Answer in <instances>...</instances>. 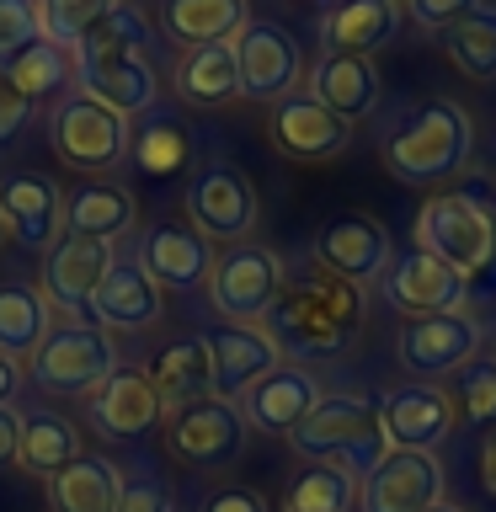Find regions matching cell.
<instances>
[{"instance_id": "obj_41", "label": "cell", "mask_w": 496, "mask_h": 512, "mask_svg": "<svg viewBox=\"0 0 496 512\" xmlns=\"http://www.w3.org/2000/svg\"><path fill=\"white\" fill-rule=\"evenodd\" d=\"M43 38V16L38 0H0V59L22 54L27 43Z\"/></svg>"}, {"instance_id": "obj_44", "label": "cell", "mask_w": 496, "mask_h": 512, "mask_svg": "<svg viewBox=\"0 0 496 512\" xmlns=\"http://www.w3.org/2000/svg\"><path fill=\"white\" fill-rule=\"evenodd\" d=\"M118 512H176V507H171V491L155 475H134V480H123Z\"/></svg>"}, {"instance_id": "obj_27", "label": "cell", "mask_w": 496, "mask_h": 512, "mask_svg": "<svg viewBox=\"0 0 496 512\" xmlns=\"http://www.w3.org/2000/svg\"><path fill=\"white\" fill-rule=\"evenodd\" d=\"M400 0H336L320 22V38H326V54H374V48L395 43L400 32Z\"/></svg>"}, {"instance_id": "obj_36", "label": "cell", "mask_w": 496, "mask_h": 512, "mask_svg": "<svg viewBox=\"0 0 496 512\" xmlns=\"http://www.w3.org/2000/svg\"><path fill=\"white\" fill-rule=\"evenodd\" d=\"M443 48L470 80H496V6H480L459 27H448Z\"/></svg>"}, {"instance_id": "obj_6", "label": "cell", "mask_w": 496, "mask_h": 512, "mask_svg": "<svg viewBox=\"0 0 496 512\" xmlns=\"http://www.w3.org/2000/svg\"><path fill=\"white\" fill-rule=\"evenodd\" d=\"M256 219H262L256 187L240 166H230V160H208V166L187 182V224L208 240V246H240V240H251Z\"/></svg>"}, {"instance_id": "obj_4", "label": "cell", "mask_w": 496, "mask_h": 512, "mask_svg": "<svg viewBox=\"0 0 496 512\" xmlns=\"http://www.w3.org/2000/svg\"><path fill=\"white\" fill-rule=\"evenodd\" d=\"M288 443H294V454L315 459V464H342L358 480L390 454L379 400H363V395H320V406L288 432Z\"/></svg>"}, {"instance_id": "obj_5", "label": "cell", "mask_w": 496, "mask_h": 512, "mask_svg": "<svg viewBox=\"0 0 496 512\" xmlns=\"http://www.w3.org/2000/svg\"><path fill=\"white\" fill-rule=\"evenodd\" d=\"M283 256L272 246H256V240H240V246H224L214 256V272H208V299L214 310L230 320V326H262L267 310L283 294Z\"/></svg>"}, {"instance_id": "obj_50", "label": "cell", "mask_w": 496, "mask_h": 512, "mask_svg": "<svg viewBox=\"0 0 496 512\" xmlns=\"http://www.w3.org/2000/svg\"><path fill=\"white\" fill-rule=\"evenodd\" d=\"M0 246H6V219H0Z\"/></svg>"}, {"instance_id": "obj_7", "label": "cell", "mask_w": 496, "mask_h": 512, "mask_svg": "<svg viewBox=\"0 0 496 512\" xmlns=\"http://www.w3.org/2000/svg\"><path fill=\"white\" fill-rule=\"evenodd\" d=\"M240 448H246V416H240L235 400L203 395V400H187V406L166 411V454L176 464L219 470V464H230L240 454Z\"/></svg>"}, {"instance_id": "obj_49", "label": "cell", "mask_w": 496, "mask_h": 512, "mask_svg": "<svg viewBox=\"0 0 496 512\" xmlns=\"http://www.w3.org/2000/svg\"><path fill=\"white\" fill-rule=\"evenodd\" d=\"M427 512H464V507H454V502L443 496V502H438V507H427Z\"/></svg>"}, {"instance_id": "obj_18", "label": "cell", "mask_w": 496, "mask_h": 512, "mask_svg": "<svg viewBox=\"0 0 496 512\" xmlns=\"http://www.w3.org/2000/svg\"><path fill=\"white\" fill-rule=\"evenodd\" d=\"M320 379L310 374V368H299V363H278L267 379H256L246 395L235 400L240 416H246V427L256 432H272V438H288L304 416H310L320 406Z\"/></svg>"}, {"instance_id": "obj_8", "label": "cell", "mask_w": 496, "mask_h": 512, "mask_svg": "<svg viewBox=\"0 0 496 512\" xmlns=\"http://www.w3.org/2000/svg\"><path fill=\"white\" fill-rule=\"evenodd\" d=\"M48 139H54V155L64 160V166L91 171V176L123 166V160H128V144H134V134H128V118H118V112H107V107H96L91 96H80V91L64 96V102L54 107Z\"/></svg>"}, {"instance_id": "obj_10", "label": "cell", "mask_w": 496, "mask_h": 512, "mask_svg": "<svg viewBox=\"0 0 496 512\" xmlns=\"http://www.w3.org/2000/svg\"><path fill=\"white\" fill-rule=\"evenodd\" d=\"M75 86H80V96H91L96 107L118 112L128 123L160 102V80H155L150 59L118 54V48H96V43L75 48Z\"/></svg>"}, {"instance_id": "obj_30", "label": "cell", "mask_w": 496, "mask_h": 512, "mask_svg": "<svg viewBox=\"0 0 496 512\" xmlns=\"http://www.w3.org/2000/svg\"><path fill=\"white\" fill-rule=\"evenodd\" d=\"M144 374H150V384L160 390V400H166V411L214 395V358H208L203 336H187V342H171L166 352H155V363L144 368Z\"/></svg>"}, {"instance_id": "obj_43", "label": "cell", "mask_w": 496, "mask_h": 512, "mask_svg": "<svg viewBox=\"0 0 496 512\" xmlns=\"http://www.w3.org/2000/svg\"><path fill=\"white\" fill-rule=\"evenodd\" d=\"M32 118V102H27V91L16 86V75H11V59H0V144H11L16 134L27 128Z\"/></svg>"}, {"instance_id": "obj_16", "label": "cell", "mask_w": 496, "mask_h": 512, "mask_svg": "<svg viewBox=\"0 0 496 512\" xmlns=\"http://www.w3.org/2000/svg\"><path fill=\"white\" fill-rule=\"evenodd\" d=\"M379 422H384V443L390 448L438 454V443L459 427V416L443 384H395L379 400Z\"/></svg>"}, {"instance_id": "obj_9", "label": "cell", "mask_w": 496, "mask_h": 512, "mask_svg": "<svg viewBox=\"0 0 496 512\" xmlns=\"http://www.w3.org/2000/svg\"><path fill=\"white\" fill-rule=\"evenodd\" d=\"M27 368L54 395H96V384L118 368V342L102 326H64L43 336V347L27 358Z\"/></svg>"}, {"instance_id": "obj_35", "label": "cell", "mask_w": 496, "mask_h": 512, "mask_svg": "<svg viewBox=\"0 0 496 512\" xmlns=\"http://www.w3.org/2000/svg\"><path fill=\"white\" fill-rule=\"evenodd\" d=\"M358 507V475L342 464H315L288 486V512H352Z\"/></svg>"}, {"instance_id": "obj_14", "label": "cell", "mask_w": 496, "mask_h": 512, "mask_svg": "<svg viewBox=\"0 0 496 512\" xmlns=\"http://www.w3.org/2000/svg\"><path fill=\"white\" fill-rule=\"evenodd\" d=\"M390 262H395L390 230L368 214H342V219L320 224V235H315V267H326L331 278H342L352 288L379 283Z\"/></svg>"}, {"instance_id": "obj_39", "label": "cell", "mask_w": 496, "mask_h": 512, "mask_svg": "<svg viewBox=\"0 0 496 512\" xmlns=\"http://www.w3.org/2000/svg\"><path fill=\"white\" fill-rule=\"evenodd\" d=\"M128 155H134V166L144 176H171V171L187 166V134L171 118H155V123H144L139 134H134Z\"/></svg>"}, {"instance_id": "obj_45", "label": "cell", "mask_w": 496, "mask_h": 512, "mask_svg": "<svg viewBox=\"0 0 496 512\" xmlns=\"http://www.w3.org/2000/svg\"><path fill=\"white\" fill-rule=\"evenodd\" d=\"M198 512H272V507H267V496L251 491V486H219L214 496H203Z\"/></svg>"}, {"instance_id": "obj_40", "label": "cell", "mask_w": 496, "mask_h": 512, "mask_svg": "<svg viewBox=\"0 0 496 512\" xmlns=\"http://www.w3.org/2000/svg\"><path fill=\"white\" fill-rule=\"evenodd\" d=\"M86 43L118 48V54H144V48H150V16H144L139 6H128V0H118V6L96 22V32H91Z\"/></svg>"}, {"instance_id": "obj_38", "label": "cell", "mask_w": 496, "mask_h": 512, "mask_svg": "<svg viewBox=\"0 0 496 512\" xmlns=\"http://www.w3.org/2000/svg\"><path fill=\"white\" fill-rule=\"evenodd\" d=\"M118 6V0H38V16H43V38L59 43V48H75L96 32V22Z\"/></svg>"}, {"instance_id": "obj_48", "label": "cell", "mask_w": 496, "mask_h": 512, "mask_svg": "<svg viewBox=\"0 0 496 512\" xmlns=\"http://www.w3.org/2000/svg\"><path fill=\"white\" fill-rule=\"evenodd\" d=\"M16 384H22V363H11V358H0V406H11V395H16Z\"/></svg>"}, {"instance_id": "obj_17", "label": "cell", "mask_w": 496, "mask_h": 512, "mask_svg": "<svg viewBox=\"0 0 496 512\" xmlns=\"http://www.w3.org/2000/svg\"><path fill=\"white\" fill-rule=\"evenodd\" d=\"M379 283H384V299H390L406 320L443 315V310H470V283H464L454 267H443L438 256H427V251L395 256Z\"/></svg>"}, {"instance_id": "obj_15", "label": "cell", "mask_w": 496, "mask_h": 512, "mask_svg": "<svg viewBox=\"0 0 496 512\" xmlns=\"http://www.w3.org/2000/svg\"><path fill=\"white\" fill-rule=\"evenodd\" d=\"M112 262H118V246H112V240L59 235L43 256L38 294L48 304H59L64 315H80V310H91V299H96V288H102V278L112 272Z\"/></svg>"}, {"instance_id": "obj_22", "label": "cell", "mask_w": 496, "mask_h": 512, "mask_svg": "<svg viewBox=\"0 0 496 512\" xmlns=\"http://www.w3.org/2000/svg\"><path fill=\"white\" fill-rule=\"evenodd\" d=\"M86 406H91V427L107 432V438H139V432H150L166 416V400L150 384V374L123 368V363L96 384V395H86Z\"/></svg>"}, {"instance_id": "obj_11", "label": "cell", "mask_w": 496, "mask_h": 512, "mask_svg": "<svg viewBox=\"0 0 496 512\" xmlns=\"http://www.w3.org/2000/svg\"><path fill=\"white\" fill-rule=\"evenodd\" d=\"M235 64H240V96H246V102H267V107H278L283 96H294L299 75H304L294 32L283 22H256V16L235 38Z\"/></svg>"}, {"instance_id": "obj_29", "label": "cell", "mask_w": 496, "mask_h": 512, "mask_svg": "<svg viewBox=\"0 0 496 512\" xmlns=\"http://www.w3.org/2000/svg\"><path fill=\"white\" fill-rule=\"evenodd\" d=\"M176 96L192 107H230L240 96V64H235V43H208V48H187L176 64Z\"/></svg>"}, {"instance_id": "obj_1", "label": "cell", "mask_w": 496, "mask_h": 512, "mask_svg": "<svg viewBox=\"0 0 496 512\" xmlns=\"http://www.w3.org/2000/svg\"><path fill=\"white\" fill-rule=\"evenodd\" d=\"M262 331L278 342L283 363L304 368L315 358H336V352H347L363 331V288L331 278L326 267L283 278V294L267 310Z\"/></svg>"}, {"instance_id": "obj_19", "label": "cell", "mask_w": 496, "mask_h": 512, "mask_svg": "<svg viewBox=\"0 0 496 512\" xmlns=\"http://www.w3.org/2000/svg\"><path fill=\"white\" fill-rule=\"evenodd\" d=\"M139 267L155 278V288L166 294H192V288H208V272H214V246L192 230V224H150L139 235Z\"/></svg>"}, {"instance_id": "obj_21", "label": "cell", "mask_w": 496, "mask_h": 512, "mask_svg": "<svg viewBox=\"0 0 496 512\" xmlns=\"http://www.w3.org/2000/svg\"><path fill=\"white\" fill-rule=\"evenodd\" d=\"M267 134L288 160H331V155L347 150L352 123H342L331 107H320L310 91H294V96H283V102L272 107Z\"/></svg>"}, {"instance_id": "obj_28", "label": "cell", "mask_w": 496, "mask_h": 512, "mask_svg": "<svg viewBox=\"0 0 496 512\" xmlns=\"http://www.w3.org/2000/svg\"><path fill=\"white\" fill-rule=\"evenodd\" d=\"M118 496H123V470L107 454H80L48 480V507L54 512H118Z\"/></svg>"}, {"instance_id": "obj_31", "label": "cell", "mask_w": 496, "mask_h": 512, "mask_svg": "<svg viewBox=\"0 0 496 512\" xmlns=\"http://www.w3.org/2000/svg\"><path fill=\"white\" fill-rule=\"evenodd\" d=\"M80 454H86V448H80V427L70 422V416L22 411V454H16V464H22L27 475L54 480L64 464H75Z\"/></svg>"}, {"instance_id": "obj_13", "label": "cell", "mask_w": 496, "mask_h": 512, "mask_svg": "<svg viewBox=\"0 0 496 512\" xmlns=\"http://www.w3.org/2000/svg\"><path fill=\"white\" fill-rule=\"evenodd\" d=\"M438 502H443V464H438V454L390 448V454L358 480V512H427Z\"/></svg>"}, {"instance_id": "obj_37", "label": "cell", "mask_w": 496, "mask_h": 512, "mask_svg": "<svg viewBox=\"0 0 496 512\" xmlns=\"http://www.w3.org/2000/svg\"><path fill=\"white\" fill-rule=\"evenodd\" d=\"M448 400H454V416L464 427H491L496 422V358L475 352L459 374H448Z\"/></svg>"}, {"instance_id": "obj_20", "label": "cell", "mask_w": 496, "mask_h": 512, "mask_svg": "<svg viewBox=\"0 0 496 512\" xmlns=\"http://www.w3.org/2000/svg\"><path fill=\"white\" fill-rule=\"evenodd\" d=\"M0 219H6V235L27 251H48L64 235V192L54 176H6L0 182Z\"/></svg>"}, {"instance_id": "obj_2", "label": "cell", "mask_w": 496, "mask_h": 512, "mask_svg": "<svg viewBox=\"0 0 496 512\" xmlns=\"http://www.w3.org/2000/svg\"><path fill=\"white\" fill-rule=\"evenodd\" d=\"M416 251L454 267L470 299H496V182L432 192L416 214Z\"/></svg>"}, {"instance_id": "obj_42", "label": "cell", "mask_w": 496, "mask_h": 512, "mask_svg": "<svg viewBox=\"0 0 496 512\" xmlns=\"http://www.w3.org/2000/svg\"><path fill=\"white\" fill-rule=\"evenodd\" d=\"M480 6H486V0H400V11H406L416 27H427V32L459 27L464 16H475Z\"/></svg>"}, {"instance_id": "obj_12", "label": "cell", "mask_w": 496, "mask_h": 512, "mask_svg": "<svg viewBox=\"0 0 496 512\" xmlns=\"http://www.w3.org/2000/svg\"><path fill=\"white\" fill-rule=\"evenodd\" d=\"M475 352H480V320L470 310H443V315L406 320L400 336H395V358L416 379L459 374Z\"/></svg>"}, {"instance_id": "obj_34", "label": "cell", "mask_w": 496, "mask_h": 512, "mask_svg": "<svg viewBox=\"0 0 496 512\" xmlns=\"http://www.w3.org/2000/svg\"><path fill=\"white\" fill-rule=\"evenodd\" d=\"M11 75H16V86L27 91V102L38 107V102L59 96L75 80V54L59 48V43H48V38H38V43H27L22 54H11Z\"/></svg>"}, {"instance_id": "obj_47", "label": "cell", "mask_w": 496, "mask_h": 512, "mask_svg": "<svg viewBox=\"0 0 496 512\" xmlns=\"http://www.w3.org/2000/svg\"><path fill=\"white\" fill-rule=\"evenodd\" d=\"M480 486L496 496V427L486 432V443H480Z\"/></svg>"}, {"instance_id": "obj_51", "label": "cell", "mask_w": 496, "mask_h": 512, "mask_svg": "<svg viewBox=\"0 0 496 512\" xmlns=\"http://www.w3.org/2000/svg\"><path fill=\"white\" fill-rule=\"evenodd\" d=\"M310 6H336V0H310Z\"/></svg>"}, {"instance_id": "obj_25", "label": "cell", "mask_w": 496, "mask_h": 512, "mask_svg": "<svg viewBox=\"0 0 496 512\" xmlns=\"http://www.w3.org/2000/svg\"><path fill=\"white\" fill-rule=\"evenodd\" d=\"M384 80L374 70V59L363 54H320L310 64V96L320 107H331L342 123H358L379 107Z\"/></svg>"}, {"instance_id": "obj_24", "label": "cell", "mask_w": 496, "mask_h": 512, "mask_svg": "<svg viewBox=\"0 0 496 512\" xmlns=\"http://www.w3.org/2000/svg\"><path fill=\"white\" fill-rule=\"evenodd\" d=\"M203 342H208V358H214V395H224V400H240L256 379H267L283 363L278 342L262 326H230L224 320Z\"/></svg>"}, {"instance_id": "obj_23", "label": "cell", "mask_w": 496, "mask_h": 512, "mask_svg": "<svg viewBox=\"0 0 496 512\" xmlns=\"http://www.w3.org/2000/svg\"><path fill=\"white\" fill-rule=\"evenodd\" d=\"M160 310H166V294L155 288V278L139 267V256H118L112 272L102 278L91 299V320L102 326L107 336L112 331H150Z\"/></svg>"}, {"instance_id": "obj_26", "label": "cell", "mask_w": 496, "mask_h": 512, "mask_svg": "<svg viewBox=\"0 0 496 512\" xmlns=\"http://www.w3.org/2000/svg\"><path fill=\"white\" fill-rule=\"evenodd\" d=\"M134 192L112 176H91L64 198V235H91V240H118L134 230Z\"/></svg>"}, {"instance_id": "obj_32", "label": "cell", "mask_w": 496, "mask_h": 512, "mask_svg": "<svg viewBox=\"0 0 496 512\" xmlns=\"http://www.w3.org/2000/svg\"><path fill=\"white\" fill-rule=\"evenodd\" d=\"M246 22H251L246 0H166V32L182 48L235 43Z\"/></svg>"}, {"instance_id": "obj_3", "label": "cell", "mask_w": 496, "mask_h": 512, "mask_svg": "<svg viewBox=\"0 0 496 512\" xmlns=\"http://www.w3.org/2000/svg\"><path fill=\"white\" fill-rule=\"evenodd\" d=\"M475 155V118L448 96L411 107L390 134H384V166L400 182H443L470 166Z\"/></svg>"}, {"instance_id": "obj_46", "label": "cell", "mask_w": 496, "mask_h": 512, "mask_svg": "<svg viewBox=\"0 0 496 512\" xmlns=\"http://www.w3.org/2000/svg\"><path fill=\"white\" fill-rule=\"evenodd\" d=\"M16 454H22V411L0 406V470H11Z\"/></svg>"}, {"instance_id": "obj_33", "label": "cell", "mask_w": 496, "mask_h": 512, "mask_svg": "<svg viewBox=\"0 0 496 512\" xmlns=\"http://www.w3.org/2000/svg\"><path fill=\"white\" fill-rule=\"evenodd\" d=\"M48 336V299L32 283H0V358L27 363Z\"/></svg>"}]
</instances>
